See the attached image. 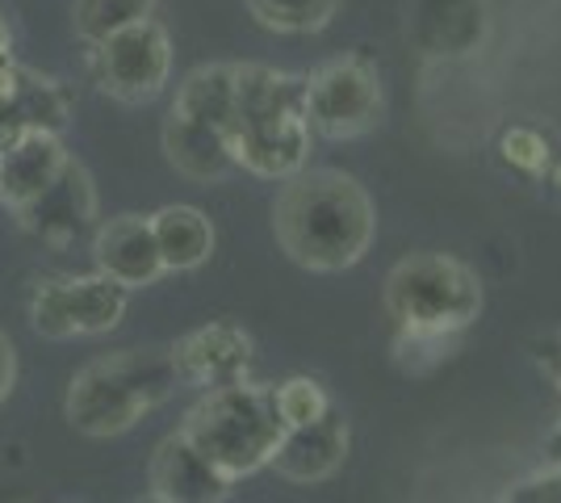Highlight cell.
<instances>
[{"label":"cell","mask_w":561,"mask_h":503,"mask_svg":"<svg viewBox=\"0 0 561 503\" xmlns=\"http://www.w3.org/2000/svg\"><path fill=\"white\" fill-rule=\"evenodd\" d=\"M68 160L71 156L64 151L59 135H50V130L18 135L9 147H0V202L13 210H25L59 181Z\"/></svg>","instance_id":"11"},{"label":"cell","mask_w":561,"mask_h":503,"mask_svg":"<svg viewBox=\"0 0 561 503\" xmlns=\"http://www.w3.org/2000/svg\"><path fill=\"white\" fill-rule=\"evenodd\" d=\"M273 395H277V411H280V420H285V428L314 424L319 415L331 411V399L323 395V386L310 382V378H289V382L277 386Z\"/></svg>","instance_id":"20"},{"label":"cell","mask_w":561,"mask_h":503,"mask_svg":"<svg viewBox=\"0 0 561 503\" xmlns=\"http://www.w3.org/2000/svg\"><path fill=\"white\" fill-rule=\"evenodd\" d=\"M273 231L294 264L340 273L374 243V202L344 172H294L273 202Z\"/></svg>","instance_id":"1"},{"label":"cell","mask_w":561,"mask_h":503,"mask_svg":"<svg viewBox=\"0 0 561 503\" xmlns=\"http://www.w3.org/2000/svg\"><path fill=\"white\" fill-rule=\"evenodd\" d=\"M151 487L160 503H227V491H231V482L181 432L160 441V449L151 457Z\"/></svg>","instance_id":"14"},{"label":"cell","mask_w":561,"mask_h":503,"mask_svg":"<svg viewBox=\"0 0 561 503\" xmlns=\"http://www.w3.org/2000/svg\"><path fill=\"white\" fill-rule=\"evenodd\" d=\"M126 307H130V289L117 286L105 273H89V277H59L34 289L30 319L38 335L71 340V335L114 332Z\"/></svg>","instance_id":"7"},{"label":"cell","mask_w":561,"mask_h":503,"mask_svg":"<svg viewBox=\"0 0 561 503\" xmlns=\"http://www.w3.org/2000/svg\"><path fill=\"white\" fill-rule=\"evenodd\" d=\"M507 503H561V461L558 470H549L545 479H533L524 487H515Z\"/></svg>","instance_id":"21"},{"label":"cell","mask_w":561,"mask_h":503,"mask_svg":"<svg viewBox=\"0 0 561 503\" xmlns=\"http://www.w3.org/2000/svg\"><path fill=\"white\" fill-rule=\"evenodd\" d=\"M386 311L407 335H453L482 311V282L469 264L440 252H420L390 268Z\"/></svg>","instance_id":"5"},{"label":"cell","mask_w":561,"mask_h":503,"mask_svg":"<svg viewBox=\"0 0 561 503\" xmlns=\"http://www.w3.org/2000/svg\"><path fill=\"white\" fill-rule=\"evenodd\" d=\"M344 457H348V424H344L340 411L331 408L314 424L285 428L280 445L268 457V466L289 482H319L331 479Z\"/></svg>","instance_id":"13"},{"label":"cell","mask_w":561,"mask_h":503,"mask_svg":"<svg viewBox=\"0 0 561 503\" xmlns=\"http://www.w3.org/2000/svg\"><path fill=\"white\" fill-rule=\"evenodd\" d=\"M164 151L176 172H185L193 181H222L227 172H234V151L231 135L206 126V122H185L168 114L164 122Z\"/></svg>","instance_id":"15"},{"label":"cell","mask_w":561,"mask_h":503,"mask_svg":"<svg viewBox=\"0 0 561 503\" xmlns=\"http://www.w3.org/2000/svg\"><path fill=\"white\" fill-rule=\"evenodd\" d=\"M151 236L160 248L164 273L202 268L214 252V227L197 206H164L151 215Z\"/></svg>","instance_id":"16"},{"label":"cell","mask_w":561,"mask_h":503,"mask_svg":"<svg viewBox=\"0 0 561 503\" xmlns=\"http://www.w3.org/2000/svg\"><path fill=\"white\" fill-rule=\"evenodd\" d=\"M18 215H22L25 231L38 236L43 243H55V248L71 243L96 218V190L93 181H89V172L76 160H68V168L59 172V181L38 202H30L25 210H18Z\"/></svg>","instance_id":"12"},{"label":"cell","mask_w":561,"mask_h":503,"mask_svg":"<svg viewBox=\"0 0 561 503\" xmlns=\"http://www.w3.org/2000/svg\"><path fill=\"white\" fill-rule=\"evenodd\" d=\"M306 118L328 139L369 135L381 118V84L365 59H331L306 76Z\"/></svg>","instance_id":"8"},{"label":"cell","mask_w":561,"mask_h":503,"mask_svg":"<svg viewBox=\"0 0 561 503\" xmlns=\"http://www.w3.org/2000/svg\"><path fill=\"white\" fill-rule=\"evenodd\" d=\"M553 457L561 461V428H558V436H553Z\"/></svg>","instance_id":"25"},{"label":"cell","mask_w":561,"mask_h":503,"mask_svg":"<svg viewBox=\"0 0 561 503\" xmlns=\"http://www.w3.org/2000/svg\"><path fill=\"white\" fill-rule=\"evenodd\" d=\"M340 0H248L252 18L277 34H314L335 18Z\"/></svg>","instance_id":"19"},{"label":"cell","mask_w":561,"mask_h":503,"mask_svg":"<svg viewBox=\"0 0 561 503\" xmlns=\"http://www.w3.org/2000/svg\"><path fill=\"white\" fill-rule=\"evenodd\" d=\"M13 386H18V348L9 332H0V403L13 395Z\"/></svg>","instance_id":"23"},{"label":"cell","mask_w":561,"mask_h":503,"mask_svg":"<svg viewBox=\"0 0 561 503\" xmlns=\"http://www.w3.org/2000/svg\"><path fill=\"white\" fill-rule=\"evenodd\" d=\"M234 164L285 181L302 172L310 151L306 76H289L264 64H234Z\"/></svg>","instance_id":"2"},{"label":"cell","mask_w":561,"mask_h":503,"mask_svg":"<svg viewBox=\"0 0 561 503\" xmlns=\"http://www.w3.org/2000/svg\"><path fill=\"white\" fill-rule=\"evenodd\" d=\"M503 151H507V160L519 168H540L545 164V156H540V139L533 130H512L507 139H503Z\"/></svg>","instance_id":"22"},{"label":"cell","mask_w":561,"mask_h":503,"mask_svg":"<svg viewBox=\"0 0 561 503\" xmlns=\"http://www.w3.org/2000/svg\"><path fill=\"white\" fill-rule=\"evenodd\" d=\"M181 436L210 461L227 482L268 466L273 449L285 436L277 395L256 382L214 386L210 395L185 415Z\"/></svg>","instance_id":"4"},{"label":"cell","mask_w":561,"mask_h":503,"mask_svg":"<svg viewBox=\"0 0 561 503\" xmlns=\"http://www.w3.org/2000/svg\"><path fill=\"white\" fill-rule=\"evenodd\" d=\"M172 118L206 122L231 135L234 118V64H206L188 72L172 101Z\"/></svg>","instance_id":"17"},{"label":"cell","mask_w":561,"mask_h":503,"mask_svg":"<svg viewBox=\"0 0 561 503\" xmlns=\"http://www.w3.org/2000/svg\"><path fill=\"white\" fill-rule=\"evenodd\" d=\"M172 361H176L181 382L206 386V390L231 386L243 382V374L252 365V340L234 323H206L172 344Z\"/></svg>","instance_id":"9"},{"label":"cell","mask_w":561,"mask_h":503,"mask_svg":"<svg viewBox=\"0 0 561 503\" xmlns=\"http://www.w3.org/2000/svg\"><path fill=\"white\" fill-rule=\"evenodd\" d=\"M93 261L96 273L114 277L117 286L142 289L156 286L164 277V261L151 236V218L142 215H117L101 222L93 236Z\"/></svg>","instance_id":"10"},{"label":"cell","mask_w":561,"mask_h":503,"mask_svg":"<svg viewBox=\"0 0 561 503\" xmlns=\"http://www.w3.org/2000/svg\"><path fill=\"white\" fill-rule=\"evenodd\" d=\"M181 374L172 348H122L89 361L68 386V424L84 436H122L168 403Z\"/></svg>","instance_id":"3"},{"label":"cell","mask_w":561,"mask_h":503,"mask_svg":"<svg viewBox=\"0 0 561 503\" xmlns=\"http://www.w3.org/2000/svg\"><path fill=\"white\" fill-rule=\"evenodd\" d=\"M151 13H156V0H76L71 4V25L89 47H96L117 30L147 22Z\"/></svg>","instance_id":"18"},{"label":"cell","mask_w":561,"mask_h":503,"mask_svg":"<svg viewBox=\"0 0 561 503\" xmlns=\"http://www.w3.org/2000/svg\"><path fill=\"white\" fill-rule=\"evenodd\" d=\"M96 84L122 105H147L164 93L172 72V43L156 18L135 22L93 47Z\"/></svg>","instance_id":"6"},{"label":"cell","mask_w":561,"mask_h":503,"mask_svg":"<svg viewBox=\"0 0 561 503\" xmlns=\"http://www.w3.org/2000/svg\"><path fill=\"white\" fill-rule=\"evenodd\" d=\"M540 365H545V374L558 382L561 390V332L558 335H549L545 344H540Z\"/></svg>","instance_id":"24"}]
</instances>
